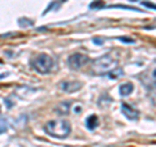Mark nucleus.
I'll list each match as a JSON object with an SVG mask.
<instances>
[{"instance_id":"obj_1","label":"nucleus","mask_w":156,"mask_h":147,"mask_svg":"<svg viewBox=\"0 0 156 147\" xmlns=\"http://www.w3.org/2000/svg\"><path fill=\"white\" fill-rule=\"evenodd\" d=\"M44 130L47 134L55 137V138H65L70 134V124L62 119L51 120L46 124Z\"/></svg>"},{"instance_id":"obj_2","label":"nucleus","mask_w":156,"mask_h":147,"mask_svg":"<svg viewBox=\"0 0 156 147\" xmlns=\"http://www.w3.org/2000/svg\"><path fill=\"white\" fill-rule=\"evenodd\" d=\"M117 60L112 55H103L101 57L94 60L91 65V70L95 74H107L116 68Z\"/></svg>"},{"instance_id":"obj_3","label":"nucleus","mask_w":156,"mask_h":147,"mask_svg":"<svg viewBox=\"0 0 156 147\" xmlns=\"http://www.w3.org/2000/svg\"><path fill=\"white\" fill-rule=\"evenodd\" d=\"M31 66L41 74H47L53 68V60L47 53H39L31 60Z\"/></svg>"},{"instance_id":"obj_4","label":"nucleus","mask_w":156,"mask_h":147,"mask_svg":"<svg viewBox=\"0 0 156 147\" xmlns=\"http://www.w3.org/2000/svg\"><path fill=\"white\" fill-rule=\"evenodd\" d=\"M87 63H89V56L85 55V53H81V52L73 53V55H70L69 59H68V65H69L72 69H81Z\"/></svg>"},{"instance_id":"obj_5","label":"nucleus","mask_w":156,"mask_h":147,"mask_svg":"<svg viewBox=\"0 0 156 147\" xmlns=\"http://www.w3.org/2000/svg\"><path fill=\"white\" fill-rule=\"evenodd\" d=\"M139 80L146 87H155L156 86V65L143 72L139 76Z\"/></svg>"},{"instance_id":"obj_6","label":"nucleus","mask_w":156,"mask_h":147,"mask_svg":"<svg viewBox=\"0 0 156 147\" xmlns=\"http://www.w3.org/2000/svg\"><path fill=\"white\" fill-rule=\"evenodd\" d=\"M121 111H122V113L126 116V119H129V120H136L139 116V112L136 111L133 106L128 104V103H122Z\"/></svg>"},{"instance_id":"obj_7","label":"nucleus","mask_w":156,"mask_h":147,"mask_svg":"<svg viewBox=\"0 0 156 147\" xmlns=\"http://www.w3.org/2000/svg\"><path fill=\"white\" fill-rule=\"evenodd\" d=\"M61 90L65 91V92H74V91H78L82 87V83L78 82V81H65V82H61Z\"/></svg>"},{"instance_id":"obj_8","label":"nucleus","mask_w":156,"mask_h":147,"mask_svg":"<svg viewBox=\"0 0 156 147\" xmlns=\"http://www.w3.org/2000/svg\"><path fill=\"white\" fill-rule=\"evenodd\" d=\"M133 90H134V85H133V83H130V82L122 83V85L120 86V89H119L121 96H128V95H130L131 92H133Z\"/></svg>"},{"instance_id":"obj_9","label":"nucleus","mask_w":156,"mask_h":147,"mask_svg":"<svg viewBox=\"0 0 156 147\" xmlns=\"http://www.w3.org/2000/svg\"><path fill=\"white\" fill-rule=\"evenodd\" d=\"M56 111L58 112L60 115H68L69 113V111H70V103H68V102H62V103H60V104L57 106V108H56Z\"/></svg>"},{"instance_id":"obj_10","label":"nucleus","mask_w":156,"mask_h":147,"mask_svg":"<svg viewBox=\"0 0 156 147\" xmlns=\"http://www.w3.org/2000/svg\"><path fill=\"white\" fill-rule=\"evenodd\" d=\"M86 124H87V128L90 130H94L98 125H99V120H98V116L96 115H91L89 119L86 120Z\"/></svg>"},{"instance_id":"obj_11","label":"nucleus","mask_w":156,"mask_h":147,"mask_svg":"<svg viewBox=\"0 0 156 147\" xmlns=\"http://www.w3.org/2000/svg\"><path fill=\"white\" fill-rule=\"evenodd\" d=\"M104 4H103V0H96V2H94V3H91L90 4V8L91 9H94V8H101Z\"/></svg>"},{"instance_id":"obj_12","label":"nucleus","mask_w":156,"mask_h":147,"mask_svg":"<svg viewBox=\"0 0 156 147\" xmlns=\"http://www.w3.org/2000/svg\"><path fill=\"white\" fill-rule=\"evenodd\" d=\"M7 121H4V120H0V133H3V131H5L7 130Z\"/></svg>"},{"instance_id":"obj_13","label":"nucleus","mask_w":156,"mask_h":147,"mask_svg":"<svg viewBox=\"0 0 156 147\" xmlns=\"http://www.w3.org/2000/svg\"><path fill=\"white\" fill-rule=\"evenodd\" d=\"M120 41H125V43H134V41H133V39L124 38V37H121V38H120Z\"/></svg>"},{"instance_id":"obj_14","label":"nucleus","mask_w":156,"mask_h":147,"mask_svg":"<svg viewBox=\"0 0 156 147\" xmlns=\"http://www.w3.org/2000/svg\"><path fill=\"white\" fill-rule=\"evenodd\" d=\"M143 5L148 7V8H154V9H156V5H155V4H151V3H147V2H144V3H143Z\"/></svg>"}]
</instances>
